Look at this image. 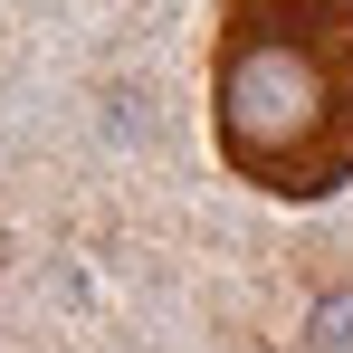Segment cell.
I'll return each instance as SVG.
<instances>
[{
	"mask_svg": "<svg viewBox=\"0 0 353 353\" xmlns=\"http://www.w3.org/2000/svg\"><path fill=\"white\" fill-rule=\"evenodd\" d=\"M210 143L268 201L353 181V0H220Z\"/></svg>",
	"mask_w": 353,
	"mask_h": 353,
	"instance_id": "6da1fadb",
	"label": "cell"
},
{
	"mask_svg": "<svg viewBox=\"0 0 353 353\" xmlns=\"http://www.w3.org/2000/svg\"><path fill=\"white\" fill-rule=\"evenodd\" d=\"M305 334H315V353H353V287L315 296V315H305Z\"/></svg>",
	"mask_w": 353,
	"mask_h": 353,
	"instance_id": "7a4b0ae2",
	"label": "cell"
}]
</instances>
